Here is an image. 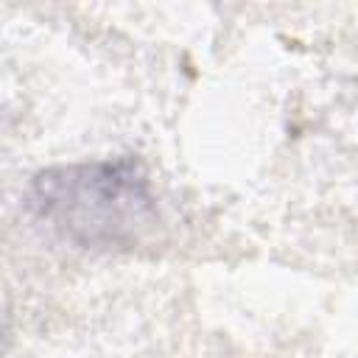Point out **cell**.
<instances>
[{
    "mask_svg": "<svg viewBox=\"0 0 358 358\" xmlns=\"http://www.w3.org/2000/svg\"><path fill=\"white\" fill-rule=\"evenodd\" d=\"M28 207L78 246H126L154 221L148 182L131 162L45 171L31 185Z\"/></svg>",
    "mask_w": 358,
    "mask_h": 358,
    "instance_id": "cell-1",
    "label": "cell"
}]
</instances>
